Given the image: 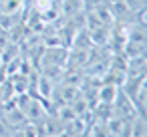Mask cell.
I'll return each instance as SVG.
<instances>
[{"mask_svg": "<svg viewBox=\"0 0 147 137\" xmlns=\"http://www.w3.org/2000/svg\"><path fill=\"white\" fill-rule=\"evenodd\" d=\"M117 93H119V89H117V85H109V83H105V85H101V89H99V103H105V105H113L115 103V97H117Z\"/></svg>", "mask_w": 147, "mask_h": 137, "instance_id": "1", "label": "cell"}, {"mask_svg": "<svg viewBox=\"0 0 147 137\" xmlns=\"http://www.w3.org/2000/svg\"><path fill=\"white\" fill-rule=\"evenodd\" d=\"M42 107L36 103V101H28V109H26V115L28 117H32V119H40L42 117V111H40Z\"/></svg>", "mask_w": 147, "mask_h": 137, "instance_id": "2", "label": "cell"}, {"mask_svg": "<svg viewBox=\"0 0 147 137\" xmlns=\"http://www.w3.org/2000/svg\"><path fill=\"white\" fill-rule=\"evenodd\" d=\"M34 8H36V12H40V14L51 12V10H53V0H34Z\"/></svg>", "mask_w": 147, "mask_h": 137, "instance_id": "3", "label": "cell"}, {"mask_svg": "<svg viewBox=\"0 0 147 137\" xmlns=\"http://www.w3.org/2000/svg\"><path fill=\"white\" fill-rule=\"evenodd\" d=\"M38 85H40V93H42L45 97H51V93H53V89L49 87V79H47V77H40V81H38Z\"/></svg>", "mask_w": 147, "mask_h": 137, "instance_id": "4", "label": "cell"}, {"mask_svg": "<svg viewBox=\"0 0 147 137\" xmlns=\"http://www.w3.org/2000/svg\"><path fill=\"white\" fill-rule=\"evenodd\" d=\"M77 93V89H73V87H65V93H63V99L67 101V103H73L79 95H75Z\"/></svg>", "mask_w": 147, "mask_h": 137, "instance_id": "5", "label": "cell"}, {"mask_svg": "<svg viewBox=\"0 0 147 137\" xmlns=\"http://www.w3.org/2000/svg\"><path fill=\"white\" fill-rule=\"evenodd\" d=\"M61 117H63V119H65V121H67V119H75V117H77V115H75V111H73V109H71V107H65V109H63V111H61Z\"/></svg>", "mask_w": 147, "mask_h": 137, "instance_id": "6", "label": "cell"}, {"mask_svg": "<svg viewBox=\"0 0 147 137\" xmlns=\"http://www.w3.org/2000/svg\"><path fill=\"white\" fill-rule=\"evenodd\" d=\"M22 135H24V137H36L38 133H36V127H34V125H28V127L22 131Z\"/></svg>", "mask_w": 147, "mask_h": 137, "instance_id": "7", "label": "cell"}]
</instances>
